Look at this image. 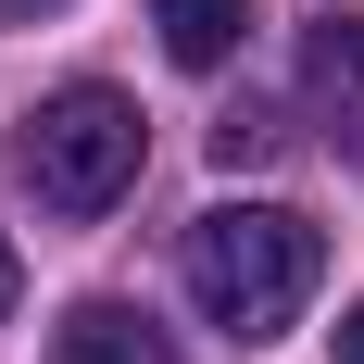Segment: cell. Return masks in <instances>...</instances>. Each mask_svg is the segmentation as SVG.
Returning a JSON list of instances; mask_svg holds the SVG:
<instances>
[{
	"mask_svg": "<svg viewBox=\"0 0 364 364\" xmlns=\"http://www.w3.org/2000/svg\"><path fill=\"white\" fill-rule=\"evenodd\" d=\"M176 277H188V301H201L239 352H264V339L301 327V301L327 277V226L289 214V201H214V214L176 239Z\"/></svg>",
	"mask_w": 364,
	"mask_h": 364,
	"instance_id": "6da1fadb",
	"label": "cell"
},
{
	"mask_svg": "<svg viewBox=\"0 0 364 364\" xmlns=\"http://www.w3.org/2000/svg\"><path fill=\"white\" fill-rule=\"evenodd\" d=\"M139 101L126 88H50V101L26 113V139H13V176L38 188V214H63V226H88V214H113L126 188H139Z\"/></svg>",
	"mask_w": 364,
	"mask_h": 364,
	"instance_id": "7a4b0ae2",
	"label": "cell"
},
{
	"mask_svg": "<svg viewBox=\"0 0 364 364\" xmlns=\"http://www.w3.org/2000/svg\"><path fill=\"white\" fill-rule=\"evenodd\" d=\"M301 88L327 113L339 164H364V13H314V26H301Z\"/></svg>",
	"mask_w": 364,
	"mask_h": 364,
	"instance_id": "3957f363",
	"label": "cell"
},
{
	"mask_svg": "<svg viewBox=\"0 0 364 364\" xmlns=\"http://www.w3.org/2000/svg\"><path fill=\"white\" fill-rule=\"evenodd\" d=\"M50 364H176V339L151 327L139 301H75L50 327Z\"/></svg>",
	"mask_w": 364,
	"mask_h": 364,
	"instance_id": "277c9868",
	"label": "cell"
},
{
	"mask_svg": "<svg viewBox=\"0 0 364 364\" xmlns=\"http://www.w3.org/2000/svg\"><path fill=\"white\" fill-rule=\"evenodd\" d=\"M151 26H164V50H176L188 75H214L239 38H252V0H151Z\"/></svg>",
	"mask_w": 364,
	"mask_h": 364,
	"instance_id": "5b68a950",
	"label": "cell"
},
{
	"mask_svg": "<svg viewBox=\"0 0 364 364\" xmlns=\"http://www.w3.org/2000/svg\"><path fill=\"white\" fill-rule=\"evenodd\" d=\"M214 151H226V164H264V151H277V113H226Z\"/></svg>",
	"mask_w": 364,
	"mask_h": 364,
	"instance_id": "8992f818",
	"label": "cell"
},
{
	"mask_svg": "<svg viewBox=\"0 0 364 364\" xmlns=\"http://www.w3.org/2000/svg\"><path fill=\"white\" fill-rule=\"evenodd\" d=\"M13 289H26V264H13V226H0V314H13Z\"/></svg>",
	"mask_w": 364,
	"mask_h": 364,
	"instance_id": "52a82bcc",
	"label": "cell"
},
{
	"mask_svg": "<svg viewBox=\"0 0 364 364\" xmlns=\"http://www.w3.org/2000/svg\"><path fill=\"white\" fill-rule=\"evenodd\" d=\"M339 364H364V301H352V314H339Z\"/></svg>",
	"mask_w": 364,
	"mask_h": 364,
	"instance_id": "ba28073f",
	"label": "cell"
},
{
	"mask_svg": "<svg viewBox=\"0 0 364 364\" xmlns=\"http://www.w3.org/2000/svg\"><path fill=\"white\" fill-rule=\"evenodd\" d=\"M0 13H63V0H0Z\"/></svg>",
	"mask_w": 364,
	"mask_h": 364,
	"instance_id": "9c48e42d",
	"label": "cell"
}]
</instances>
